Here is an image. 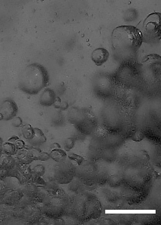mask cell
Returning a JSON list of instances; mask_svg holds the SVG:
<instances>
[{
    "label": "cell",
    "instance_id": "cell-11",
    "mask_svg": "<svg viewBox=\"0 0 161 225\" xmlns=\"http://www.w3.org/2000/svg\"><path fill=\"white\" fill-rule=\"evenodd\" d=\"M69 157L71 159L76 161L79 164H80L83 160L82 157L74 153H71L69 154Z\"/></svg>",
    "mask_w": 161,
    "mask_h": 225
},
{
    "label": "cell",
    "instance_id": "cell-13",
    "mask_svg": "<svg viewBox=\"0 0 161 225\" xmlns=\"http://www.w3.org/2000/svg\"><path fill=\"white\" fill-rule=\"evenodd\" d=\"M24 142L21 140H17L15 143L17 148H22L24 146Z\"/></svg>",
    "mask_w": 161,
    "mask_h": 225
},
{
    "label": "cell",
    "instance_id": "cell-2",
    "mask_svg": "<svg viewBox=\"0 0 161 225\" xmlns=\"http://www.w3.org/2000/svg\"><path fill=\"white\" fill-rule=\"evenodd\" d=\"M143 41L140 30L131 25H121L115 28L112 34V47L116 50L136 51Z\"/></svg>",
    "mask_w": 161,
    "mask_h": 225
},
{
    "label": "cell",
    "instance_id": "cell-4",
    "mask_svg": "<svg viewBox=\"0 0 161 225\" xmlns=\"http://www.w3.org/2000/svg\"><path fill=\"white\" fill-rule=\"evenodd\" d=\"M18 111L16 104L14 101L10 98L4 99L0 107V113L2 115L3 119L8 120L14 118Z\"/></svg>",
    "mask_w": 161,
    "mask_h": 225
},
{
    "label": "cell",
    "instance_id": "cell-6",
    "mask_svg": "<svg viewBox=\"0 0 161 225\" xmlns=\"http://www.w3.org/2000/svg\"><path fill=\"white\" fill-rule=\"evenodd\" d=\"M56 100V95L54 91L50 88H47L41 94L40 102L42 106L49 107L53 104Z\"/></svg>",
    "mask_w": 161,
    "mask_h": 225
},
{
    "label": "cell",
    "instance_id": "cell-1",
    "mask_svg": "<svg viewBox=\"0 0 161 225\" xmlns=\"http://www.w3.org/2000/svg\"><path fill=\"white\" fill-rule=\"evenodd\" d=\"M49 80L46 69L40 64L33 63L27 66L21 73L18 87L25 93L35 95L47 85Z\"/></svg>",
    "mask_w": 161,
    "mask_h": 225
},
{
    "label": "cell",
    "instance_id": "cell-5",
    "mask_svg": "<svg viewBox=\"0 0 161 225\" xmlns=\"http://www.w3.org/2000/svg\"><path fill=\"white\" fill-rule=\"evenodd\" d=\"M109 56V53L107 50L103 48H98L92 52L91 58L96 65L100 66L107 61Z\"/></svg>",
    "mask_w": 161,
    "mask_h": 225
},
{
    "label": "cell",
    "instance_id": "cell-7",
    "mask_svg": "<svg viewBox=\"0 0 161 225\" xmlns=\"http://www.w3.org/2000/svg\"><path fill=\"white\" fill-rule=\"evenodd\" d=\"M34 136L29 140L30 144L34 146H38L44 143L47 139L42 130L37 128H34Z\"/></svg>",
    "mask_w": 161,
    "mask_h": 225
},
{
    "label": "cell",
    "instance_id": "cell-10",
    "mask_svg": "<svg viewBox=\"0 0 161 225\" xmlns=\"http://www.w3.org/2000/svg\"><path fill=\"white\" fill-rule=\"evenodd\" d=\"M75 140L72 137L67 138L64 144V149L66 151H69L73 148L75 143Z\"/></svg>",
    "mask_w": 161,
    "mask_h": 225
},
{
    "label": "cell",
    "instance_id": "cell-8",
    "mask_svg": "<svg viewBox=\"0 0 161 225\" xmlns=\"http://www.w3.org/2000/svg\"><path fill=\"white\" fill-rule=\"evenodd\" d=\"M22 131L24 137L29 140L31 139L34 135V128L29 124H25L22 127Z\"/></svg>",
    "mask_w": 161,
    "mask_h": 225
},
{
    "label": "cell",
    "instance_id": "cell-12",
    "mask_svg": "<svg viewBox=\"0 0 161 225\" xmlns=\"http://www.w3.org/2000/svg\"><path fill=\"white\" fill-rule=\"evenodd\" d=\"M22 120L20 117H17L14 118L12 124L14 127H18L22 124Z\"/></svg>",
    "mask_w": 161,
    "mask_h": 225
},
{
    "label": "cell",
    "instance_id": "cell-9",
    "mask_svg": "<svg viewBox=\"0 0 161 225\" xmlns=\"http://www.w3.org/2000/svg\"><path fill=\"white\" fill-rule=\"evenodd\" d=\"M66 155V153L64 151L58 148L53 149L51 153V157L54 160L58 161L63 159Z\"/></svg>",
    "mask_w": 161,
    "mask_h": 225
},
{
    "label": "cell",
    "instance_id": "cell-3",
    "mask_svg": "<svg viewBox=\"0 0 161 225\" xmlns=\"http://www.w3.org/2000/svg\"><path fill=\"white\" fill-rule=\"evenodd\" d=\"M160 13H152L146 18L142 32L143 41H154L160 39Z\"/></svg>",
    "mask_w": 161,
    "mask_h": 225
}]
</instances>
